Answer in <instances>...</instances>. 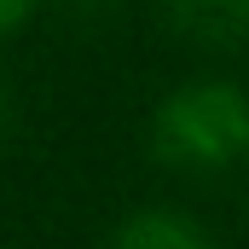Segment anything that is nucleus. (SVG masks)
<instances>
[{"instance_id":"f257e3e1","label":"nucleus","mask_w":249,"mask_h":249,"mask_svg":"<svg viewBox=\"0 0 249 249\" xmlns=\"http://www.w3.org/2000/svg\"><path fill=\"white\" fill-rule=\"evenodd\" d=\"M151 151L168 168L214 174L249 157V93L238 81H186L151 110Z\"/></svg>"},{"instance_id":"f03ea898","label":"nucleus","mask_w":249,"mask_h":249,"mask_svg":"<svg viewBox=\"0 0 249 249\" xmlns=\"http://www.w3.org/2000/svg\"><path fill=\"white\" fill-rule=\"evenodd\" d=\"M162 23L191 47H238L249 41V0H157Z\"/></svg>"},{"instance_id":"7ed1b4c3","label":"nucleus","mask_w":249,"mask_h":249,"mask_svg":"<svg viewBox=\"0 0 249 249\" xmlns=\"http://www.w3.org/2000/svg\"><path fill=\"white\" fill-rule=\"evenodd\" d=\"M110 249H209V238L180 209H139L116 226Z\"/></svg>"},{"instance_id":"20e7f679","label":"nucleus","mask_w":249,"mask_h":249,"mask_svg":"<svg viewBox=\"0 0 249 249\" xmlns=\"http://www.w3.org/2000/svg\"><path fill=\"white\" fill-rule=\"evenodd\" d=\"M35 12V0H0V35H12V29H23V18Z\"/></svg>"},{"instance_id":"39448f33","label":"nucleus","mask_w":249,"mask_h":249,"mask_svg":"<svg viewBox=\"0 0 249 249\" xmlns=\"http://www.w3.org/2000/svg\"><path fill=\"white\" fill-rule=\"evenodd\" d=\"M6 133H12V93H6V81H0V145H6Z\"/></svg>"}]
</instances>
